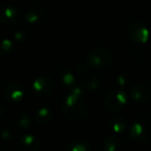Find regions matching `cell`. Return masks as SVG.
I'll return each mask as SVG.
<instances>
[{"mask_svg":"<svg viewBox=\"0 0 151 151\" xmlns=\"http://www.w3.org/2000/svg\"><path fill=\"white\" fill-rule=\"evenodd\" d=\"M55 89V81L48 75L40 76L32 84V90L38 99H47Z\"/></svg>","mask_w":151,"mask_h":151,"instance_id":"5","label":"cell"},{"mask_svg":"<svg viewBox=\"0 0 151 151\" xmlns=\"http://www.w3.org/2000/svg\"><path fill=\"white\" fill-rule=\"evenodd\" d=\"M117 82H118V84L120 85V86H124V85L126 84V83L128 82V76L126 75H124V73H121V75H118V77H117Z\"/></svg>","mask_w":151,"mask_h":151,"instance_id":"21","label":"cell"},{"mask_svg":"<svg viewBox=\"0 0 151 151\" xmlns=\"http://www.w3.org/2000/svg\"><path fill=\"white\" fill-rule=\"evenodd\" d=\"M5 112H6V108H5V106L3 105V104L0 103V118L4 115Z\"/></svg>","mask_w":151,"mask_h":151,"instance_id":"23","label":"cell"},{"mask_svg":"<svg viewBox=\"0 0 151 151\" xmlns=\"http://www.w3.org/2000/svg\"><path fill=\"white\" fill-rule=\"evenodd\" d=\"M14 124L17 128L22 130L28 129L31 125V118L30 115L25 111H21L14 118Z\"/></svg>","mask_w":151,"mask_h":151,"instance_id":"16","label":"cell"},{"mask_svg":"<svg viewBox=\"0 0 151 151\" xmlns=\"http://www.w3.org/2000/svg\"><path fill=\"white\" fill-rule=\"evenodd\" d=\"M87 64L95 69H104L108 67L113 61V55L109 49L105 47L92 48L86 56Z\"/></svg>","mask_w":151,"mask_h":151,"instance_id":"2","label":"cell"},{"mask_svg":"<svg viewBox=\"0 0 151 151\" xmlns=\"http://www.w3.org/2000/svg\"><path fill=\"white\" fill-rule=\"evenodd\" d=\"M108 126L115 134H120L127 128V122L121 116H112L108 120Z\"/></svg>","mask_w":151,"mask_h":151,"instance_id":"13","label":"cell"},{"mask_svg":"<svg viewBox=\"0 0 151 151\" xmlns=\"http://www.w3.org/2000/svg\"><path fill=\"white\" fill-rule=\"evenodd\" d=\"M127 36L134 44H146L150 36L147 26L140 21H134L127 28Z\"/></svg>","mask_w":151,"mask_h":151,"instance_id":"7","label":"cell"},{"mask_svg":"<svg viewBox=\"0 0 151 151\" xmlns=\"http://www.w3.org/2000/svg\"><path fill=\"white\" fill-rule=\"evenodd\" d=\"M25 96V86L19 81H12L3 88V97L11 104L21 103Z\"/></svg>","mask_w":151,"mask_h":151,"instance_id":"6","label":"cell"},{"mask_svg":"<svg viewBox=\"0 0 151 151\" xmlns=\"http://www.w3.org/2000/svg\"><path fill=\"white\" fill-rule=\"evenodd\" d=\"M81 78H82V82H81L80 85L83 87L85 92L87 91L88 93L94 94L99 90V88H101V80L97 78L96 76L91 75L88 71L84 76H82Z\"/></svg>","mask_w":151,"mask_h":151,"instance_id":"12","label":"cell"},{"mask_svg":"<svg viewBox=\"0 0 151 151\" xmlns=\"http://www.w3.org/2000/svg\"><path fill=\"white\" fill-rule=\"evenodd\" d=\"M21 22V14L13 6L0 9V24L7 27H16Z\"/></svg>","mask_w":151,"mask_h":151,"instance_id":"8","label":"cell"},{"mask_svg":"<svg viewBox=\"0 0 151 151\" xmlns=\"http://www.w3.org/2000/svg\"><path fill=\"white\" fill-rule=\"evenodd\" d=\"M53 120V112L49 108L42 107L36 111L35 113V121L38 125H48Z\"/></svg>","mask_w":151,"mask_h":151,"instance_id":"15","label":"cell"},{"mask_svg":"<svg viewBox=\"0 0 151 151\" xmlns=\"http://www.w3.org/2000/svg\"><path fill=\"white\" fill-rule=\"evenodd\" d=\"M85 90L81 85H77L62 101V111L67 118L82 121L88 118L89 108L85 101Z\"/></svg>","mask_w":151,"mask_h":151,"instance_id":"1","label":"cell"},{"mask_svg":"<svg viewBox=\"0 0 151 151\" xmlns=\"http://www.w3.org/2000/svg\"><path fill=\"white\" fill-rule=\"evenodd\" d=\"M17 46L13 40L5 38V40L0 42V57L2 58H6L13 55L16 52Z\"/></svg>","mask_w":151,"mask_h":151,"instance_id":"18","label":"cell"},{"mask_svg":"<svg viewBox=\"0 0 151 151\" xmlns=\"http://www.w3.org/2000/svg\"><path fill=\"white\" fill-rule=\"evenodd\" d=\"M129 134L141 144H151V117L146 116L134 121L129 127Z\"/></svg>","mask_w":151,"mask_h":151,"instance_id":"3","label":"cell"},{"mask_svg":"<svg viewBox=\"0 0 151 151\" xmlns=\"http://www.w3.org/2000/svg\"><path fill=\"white\" fill-rule=\"evenodd\" d=\"M17 148L21 151H38L42 148V144L36 137L25 134L17 142Z\"/></svg>","mask_w":151,"mask_h":151,"instance_id":"10","label":"cell"},{"mask_svg":"<svg viewBox=\"0 0 151 151\" xmlns=\"http://www.w3.org/2000/svg\"><path fill=\"white\" fill-rule=\"evenodd\" d=\"M67 151H90L91 147L87 142L83 141H73L66 145Z\"/></svg>","mask_w":151,"mask_h":151,"instance_id":"19","label":"cell"},{"mask_svg":"<svg viewBox=\"0 0 151 151\" xmlns=\"http://www.w3.org/2000/svg\"><path fill=\"white\" fill-rule=\"evenodd\" d=\"M14 38L19 44H25L28 40V34L24 30H17L14 33Z\"/></svg>","mask_w":151,"mask_h":151,"instance_id":"20","label":"cell"},{"mask_svg":"<svg viewBox=\"0 0 151 151\" xmlns=\"http://www.w3.org/2000/svg\"><path fill=\"white\" fill-rule=\"evenodd\" d=\"M121 147V140L115 134L105 137L103 141V149L107 151H116Z\"/></svg>","mask_w":151,"mask_h":151,"instance_id":"17","label":"cell"},{"mask_svg":"<svg viewBox=\"0 0 151 151\" xmlns=\"http://www.w3.org/2000/svg\"><path fill=\"white\" fill-rule=\"evenodd\" d=\"M58 82H59V84L66 87V88L73 87V85L76 84L75 75H73V73H71V70H69L68 68L60 69L58 73Z\"/></svg>","mask_w":151,"mask_h":151,"instance_id":"14","label":"cell"},{"mask_svg":"<svg viewBox=\"0 0 151 151\" xmlns=\"http://www.w3.org/2000/svg\"><path fill=\"white\" fill-rule=\"evenodd\" d=\"M47 14L46 7L42 4H34L24 15V20L28 25H36L45 19Z\"/></svg>","mask_w":151,"mask_h":151,"instance_id":"9","label":"cell"},{"mask_svg":"<svg viewBox=\"0 0 151 151\" xmlns=\"http://www.w3.org/2000/svg\"><path fill=\"white\" fill-rule=\"evenodd\" d=\"M2 150H4V146H3L2 144H0V151H2Z\"/></svg>","mask_w":151,"mask_h":151,"instance_id":"24","label":"cell"},{"mask_svg":"<svg viewBox=\"0 0 151 151\" xmlns=\"http://www.w3.org/2000/svg\"><path fill=\"white\" fill-rule=\"evenodd\" d=\"M127 105V94L122 89L110 90L105 96V107L109 111H121Z\"/></svg>","mask_w":151,"mask_h":151,"instance_id":"4","label":"cell"},{"mask_svg":"<svg viewBox=\"0 0 151 151\" xmlns=\"http://www.w3.org/2000/svg\"><path fill=\"white\" fill-rule=\"evenodd\" d=\"M0 137H1V139H2L3 141H11L12 139H13V132H9V130H7V129H5V130H3L2 132H1V134H0Z\"/></svg>","mask_w":151,"mask_h":151,"instance_id":"22","label":"cell"},{"mask_svg":"<svg viewBox=\"0 0 151 151\" xmlns=\"http://www.w3.org/2000/svg\"><path fill=\"white\" fill-rule=\"evenodd\" d=\"M130 96L136 103L146 104L151 99V90L145 85L137 84L130 89Z\"/></svg>","mask_w":151,"mask_h":151,"instance_id":"11","label":"cell"}]
</instances>
